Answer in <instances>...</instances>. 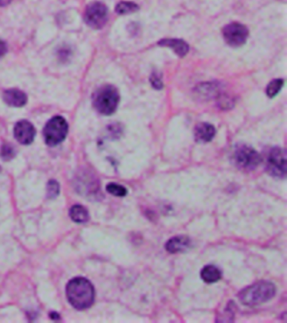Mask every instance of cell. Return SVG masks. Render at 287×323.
<instances>
[{"label":"cell","mask_w":287,"mask_h":323,"mask_svg":"<svg viewBox=\"0 0 287 323\" xmlns=\"http://www.w3.org/2000/svg\"><path fill=\"white\" fill-rule=\"evenodd\" d=\"M67 300L77 310H85L93 305L94 289L89 280L84 278H75L67 284Z\"/></svg>","instance_id":"obj_1"},{"label":"cell","mask_w":287,"mask_h":323,"mask_svg":"<svg viewBox=\"0 0 287 323\" xmlns=\"http://www.w3.org/2000/svg\"><path fill=\"white\" fill-rule=\"evenodd\" d=\"M275 292L276 289L273 283L262 280L244 288L237 296L244 306L256 307L272 299Z\"/></svg>","instance_id":"obj_2"},{"label":"cell","mask_w":287,"mask_h":323,"mask_svg":"<svg viewBox=\"0 0 287 323\" xmlns=\"http://www.w3.org/2000/svg\"><path fill=\"white\" fill-rule=\"evenodd\" d=\"M120 101L119 92L112 85H105L96 90L93 95V105L101 115H110L117 109Z\"/></svg>","instance_id":"obj_3"},{"label":"cell","mask_w":287,"mask_h":323,"mask_svg":"<svg viewBox=\"0 0 287 323\" xmlns=\"http://www.w3.org/2000/svg\"><path fill=\"white\" fill-rule=\"evenodd\" d=\"M265 166L266 171L278 179L286 177L287 160L285 149L272 147L265 155Z\"/></svg>","instance_id":"obj_4"},{"label":"cell","mask_w":287,"mask_h":323,"mask_svg":"<svg viewBox=\"0 0 287 323\" xmlns=\"http://www.w3.org/2000/svg\"><path fill=\"white\" fill-rule=\"evenodd\" d=\"M232 158L237 168L245 171L255 169L262 161V158L258 152L247 145L236 146L232 154Z\"/></svg>","instance_id":"obj_5"},{"label":"cell","mask_w":287,"mask_h":323,"mask_svg":"<svg viewBox=\"0 0 287 323\" xmlns=\"http://www.w3.org/2000/svg\"><path fill=\"white\" fill-rule=\"evenodd\" d=\"M68 132V125L64 118L55 116L52 118L44 128L43 135L45 143L53 146L61 143Z\"/></svg>","instance_id":"obj_6"},{"label":"cell","mask_w":287,"mask_h":323,"mask_svg":"<svg viewBox=\"0 0 287 323\" xmlns=\"http://www.w3.org/2000/svg\"><path fill=\"white\" fill-rule=\"evenodd\" d=\"M108 20V9L100 2L91 3L84 12V21L92 29L103 28Z\"/></svg>","instance_id":"obj_7"},{"label":"cell","mask_w":287,"mask_h":323,"mask_svg":"<svg viewBox=\"0 0 287 323\" xmlns=\"http://www.w3.org/2000/svg\"><path fill=\"white\" fill-rule=\"evenodd\" d=\"M223 37L229 46L233 47L241 46L246 42L249 36V30L240 23H231L223 29Z\"/></svg>","instance_id":"obj_8"},{"label":"cell","mask_w":287,"mask_h":323,"mask_svg":"<svg viewBox=\"0 0 287 323\" xmlns=\"http://www.w3.org/2000/svg\"><path fill=\"white\" fill-rule=\"evenodd\" d=\"M14 133L19 143L29 145L36 137V129L28 120H19L15 124Z\"/></svg>","instance_id":"obj_9"},{"label":"cell","mask_w":287,"mask_h":323,"mask_svg":"<svg viewBox=\"0 0 287 323\" xmlns=\"http://www.w3.org/2000/svg\"><path fill=\"white\" fill-rule=\"evenodd\" d=\"M3 100L8 106L12 107H22L27 103V96L24 92L19 89H11L5 90L3 94Z\"/></svg>","instance_id":"obj_10"},{"label":"cell","mask_w":287,"mask_h":323,"mask_svg":"<svg viewBox=\"0 0 287 323\" xmlns=\"http://www.w3.org/2000/svg\"><path fill=\"white\" fill-rule=\"evenodd\" d=\"M190 239L185 236H176L170 238L165 244V249L170 254H179L186 251L190 246Z\"/></svg>","instance_id":"obj_11"},{"label":"cell","mask_w":287,"mask_h":323,"mask_svg":"<svg viewBox=\"0 0 287 323\" xmlns=\"http://www.w3.org/2000/svg\"><path fill=\"white\" fill-rule=\"evenodd\" d=\"M215 127L209 123H200L195 128V137L198 142H209L215 137Z\"/></svg>","instance_id":"obj_12"},{"label":"cell","mask_w":287,"mask_h":323,"mask_svg":"<svg viewBox=\"0 0 287 323\" xmlns=\"http://www.w3.org/2000/svg\"><path fill=\"white\" fill-rule=\"evenodd\" d=\"M158 45L172 49L175 52V54H177L180 58L184 57L189 52V45L185 41H183V40H179V39L161 40L158 42Z\"/></svg>","instance_id":"obj_13"},{"label":"cell","mask_w":287,"mask_h":323,"mask_svg":"<svg viewBox=\"0 0 287 323\" xmlns=\"http://www.w3.org/2000/svg\"><path fill=\"white\" fill-rule=\"evenodd\" d=\"M221 93L220 88L215 83L202 84L197 88V94L200 98L208 101L210 98H218Z\"/></svg>","instance_id":"obj_14"},{"label":"cell","mask_w":287,"mask_h":323,"mask_svg":"<svg viewBox=\"0 0 287 323\" xmlns=\"http://www.w3.org/2000/svg\"><path fill=\"white\" fill-rule=\"evenodd\" d=\"M201 277L204 282L207 284L218 282L222 278V272L220 269L214 265H207L202 268Z\"/></svg>","instance_id":"obj_15"},{"label":"cell","mask_w":287,"mask_h":323,"mask_svg":"<svg viewBox=\"0 0 287 323\" xmlns=\"http://www.w3.org/2000/svg\"><path fill=\"white\" fill-rule=\"evenodd\" d=\"M69 215L72 220L77 223H85L89 219V214L87 209L79 205L73 206L70 210Z\"/></svg>","instance_id":"obj_16"},{"label":"cell","mask_w":287,"mask_h":323,"mask_svg":"<svg viewBox=\"0 0 287 323\" xmlns=\"http://www.w3.org/2000/svg\"><path fill=\"white\" fill-rule=\"evenodd\" d=\"M139 10L138 5L132 2H121L115 7V12L118 15H127L131 13H134Z\"/></svg>","instance_id":"obj_17"},{"label":"cell","mask_w":287,"mask_h":323,"mask_svg":"<svg viewBox=\"0 0 287 323\" xmlns=\"http://www.w3.org/2000/svg\"><path fill=\"white\" fill-rule=\"evenodd\" d=\"M284 84V80L283 79H275L271 82L267 86L266 89V93L270 98H274L279 92L280 91V89L283 87Z\"/></svg>","instance_id":"obj_18"},{"label":"cell","mask_w":287,"mask_h":323,"mask_svg":"<svg viewBox=\"0 0 287 323\" xmlns=\"http://www.w3.org/2000/svg\"><path fill=\"white\" fill-rule=\"evenodd\" d=\"M15 154H16V150H15V147H14L11 144H4L2 147H1L0 157L2 158L3 160H11L12 158H15Z\"/></svg>","instance_id":"obj_19"},{"label":"cell","mask_w":287,"mask_h":323,"mask_svg":"<svg viewBox=\"0 0 287 323\" xmlns=\"http://www.w3.org/2000/svg\"><path fill=\"white\" fill-rule=\"evenodd\" d=\"M106 190L108 193H110V194H113L115 196L117 197H124L127 195V190L125 187L122 185H117L115 183H110L106 186Z\"/></svg>","instance_id":"obj_20"},{"label":"cell","mask_w":287,"mask_h":323,"mask_svg":"<svg viewBox=\"0 0 287 323\" xmlns=\"http://www.w3.org/2000/svg\"><path fill=\"white\" fill-rule=\"evenodd\" d=\"M59 194V185L55 180H51L47 185V197L53 199Z\"/></svg>","instance_id":"obj_21"},{"label":"cell","mask_w":287,"mask_h":323,"mask_svg":"<svg viewBox=\"0 0 287 323\" xmlns=\"http://www.w3.org/2000/svg\"><path fill=\"white\" fill-rule=\"evenodd\" d=\"M151 84L154 89H161L163 88L162 79L159 77V75L158 73H155V72H153V74H152Z\"/></svg>","instance_id":"obj_22"},{"label":"cell","mask_w":287,"mask_h":323,"mask_svg":"<svg viewBox=\"0 0 287 323\" xmlns=\"http://www.w3.org/2000/svg\"><path fill=\"white\" fill-rule=\"evenodd\" d=\"M7 45H6L5 41L0 40V58L3 57V56H5L6 53H7Z\"/></svg>","instance_id":"obj_23"},{"label":"cell","mask_w":287,"mask_h":323,"mask_svg":"<svg viewBox=\"0 0 287 323\" xmlns=\"http://www.w3.org/2000/svg\"><path fill=\"white\" fill-rule=\"evenodd\" d=\"M12 0H0V7H5L6 5H10Z\"/></svg>","instance_id":"obj_24"}]
</instances>
